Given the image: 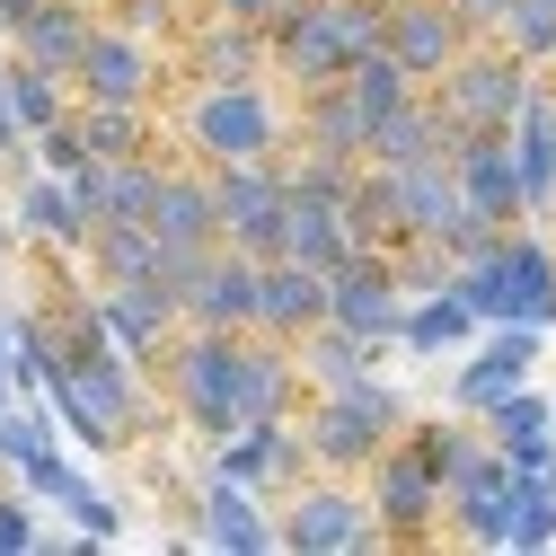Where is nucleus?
<instances>
[{
	"label": "nucleus",
	"mask_w": 556,
	"mask_h": 556,
	"mask_svg": "<svg viewBox=\"0 0 556 556\" xmlns=\"http://www.w3.org/2000/svg\"><path fill=\"white\" fill-rule=\"evenodd\" d=\"M177 151L203 168H248L292 151V89L283 80H230L177 98Z\"/></svg>",
	"instance_id": "nucleus-1"
},
{
	"label": "nucleus",
	"mask_w": 556,
	"mask_h": 556,
	"mask_svg": "<svg viewBox=\"0 0 556 556\" xmlns=\"http://www.w3.org/2000/svg\"><path fill=\"white\" fill-rule=\"evenodd\" d=\"M160 397L142 389V363H124V354H98V363H72V371L45 380V406L62 415V433L89 442V451H132L160 425Z\"/></svg>",
	"instance_id": "nucleus-2"
},
{
	"label": "nucleus",
	"mask_w": 556,
	"mask_h": 556,
	"mask_svg": "<svg viewBox=\"0 0 556 556\" xmlns=\"http://www.w3.org/2000/svg\"><path fill=\"white\" fill-rule=\"evenodd\" d=\"M451 292L485 318V327H556V239H539L530 222H513L477 265L451 274Z\"/></svg>",
	"instance_id": "nucleus-3"
},
{
	"label": "nucleus",
	"mask_w": 556,
	"mask_h": 556,
	"mask_svg": "<svg viewBox=\"0 0 556 556\" xmlns=\"http://www.w3.org/2000/svg\"><path fill=\"white\" fill-rule=\"evenodd\" d=\"M397 433H406V397H397L380 371L354 380V389H318V397L301 406V442H309V459H318L327 477H363Z\"/></svg>",
	"instance_id": "nucleus-4"
},
{
	"label": "nucleus",
	"mask_w": 556,
	"mask_h": 556,
	"mask_svg": "<svg viewBox=\"0 0 556 556\" xmlns=\"http://www.w3.org/2000/svg\"><path fill=\"white\" fill-rule=\"evenodd\" d=\"M239 344L248 336H230V327H177V344L160 354V389L194 442L239 433Z\"/></svg>",
	"instance_id": "nucleus-5"
},
{
	"label": "nucleus",
	"mask_w": 556,
	"mask_h": 556,
	"mask_svg": "<svg viewBox=\"0 0 556 556\" xmlns=\"http://www.w3.org/2000/svg\"><path fill=\"white\" fill-rule=\"evenodd\" d=\"M274 539H283V556H371V547H389L380 539V513L363 495V477H327V468H309L292 485Z\"/></svg>",
	"instance_id": "nucleus-6"
},
{
	"label": "nucleus",
	"mask_w": 556,
	"mask_h": 556,
	"mask_svg": "<svg viewBox=\"0 0 556 556\" xmlns=\"http://www.w3.org/2000/svg\"><path fill=\"white\" fill-rule=\"evenodd\" d=\"M530 89H539V62H521V53H513V45H495V36H477V45L451 62V72L433 80V98L451 106V124H459V132H477V124H495V132H504V124L521 115V98H530Z\"/></svg>",
	"instance_id": "nucleus-7"
},
{
	"label": "nucleus",
	"mask_w": 556,
	"mask_h": 556,
	"mask_svg": "<svg viewBox=\"0 0 556 556\" xmlns=\"http://www.w3.org/2000/svg\"><path fill=\"white\" fill-rule=\"evenodd\" d=\"M265 53H274V80H283L292 98H309V89H336L344 72H354L344 0H292V10L265 27Z\"/></svg>",
	"instance_id": "nucleus-8"
},
{
	"label": "nucleus",
	"mask_w": 556,
	"mask_h": 556,
	"mask_svg": "<svg viewBox=\"0 0 556 556\" xmlns=\"http://www.w3.org/2000/svg\"><path fill=\"white\" fill-rule=\"evenodd\" d=\"M168 80H177V53L151 45V36H132V27H115V18H98L80 72H72V89L98 98V106H160Z\"/></svg>",
	"instance_id": "nucleus-9"
},
{
	"label": "nucleus",
	"mask_w": 556,
	"mask_h": 556,
	"mask_svg": "<svg viewBox=\"0 0 556 556\" xmlns=\"http://www.w3.org/2000/svg\"><path fill=\"white\" fill-rule=\"evenodd\" d=\"M363 495H371V513H380V539H389V547H425V539L442 530V468L415 451L406 433L363 468Z\"/></svg>",
	"instance_id": "nucleus-10"
},
{
	"label": "nucleus",
	"mask_w": 556,
	"mask_h": 556,
	"mask_svg": "<svg viewBox=\"0 0 556 556\" xmlns=\"http://www.w3.org/2000/svg\"><path fill=\"white\" fill-rule=\"evenodd\" d=\"M327 318L354 327V336H371V344H397V327H406L397 256H389V248H354V256L327 274Z\"/></svg>",
	"instance_id": "nucleus-11"
},
{
	"label": "nucleus",
	"mask_w": 556,
	"mask_h": 556,
	"mask_svg": "<svg viewBox=\"0 0 556 556\" xmlns=\"http://www.w3.org/2000/svg\"><path fill=\"white\" fill-rule=\"evenodd\" d=\"M177 80L186 89H230V80H274V53H265V27H239V18H213L194 10L186 36H177Z\"/></svg>",
	"instance_id": "nucleus-12"
},
{
	"label": "nucleus",
	"mask_w": 556,
	"mask_h": 556,
	"mask_svg": "<svg viewBox=\"0 0 556 556\" xmlns=\"http://www.w3.org/2000/svg\"><path fill=\"white\" fill-rule=\"evenodd\" d=\"M283 160H248V168H213V203H222V239L248 256H283Z\"/></svg>",
	"instance_id": "nucleus-13"
},
{
	"label": "nucleus",
	"mask_w": 556,
	"mask_h": 556,
	"mask_svg": "<svg viewBox=\"0 0 556 556\" xmlns=\"http://www.w3.org/2000/svg\"><path fill=\"white\" fill-rule=\"evenodd\" d=\"M186 539L194 547H222V556H274V547H283L274 521H265V495L239 485V477H222V468L186 495Z\"/></svg>",
	"instance_id": "nucleus-14"
},
{
	"label": "nucleus",
	"mask_w": 556,
	"mask_h": 556,
	"mask_svg": "<svg viewBox=\"0 0 556 556\" xmlns=\"http://www.w3.org/2000/svg\"><path fill=\"white\" fill-rule=\"evenodd\" d=\"M513 459L495 451V442H477L459 468H451V485H442V521L468 539V547H504V521H513Z\"/></svg>",
	"instance_id": "nucleus-15"
},
{
	"label": "nucleus",
	"mask_w": 556,
	"mask_h": 556,
	"mask_svg": "<svg viewBox=\"0 0 556 556\" xmlns=\"http://www.w3.org/2000/svg\"><path fill=\"white\" fill-rule=\"evenodd\" d=\"M451 168H459V194L477 203L485 222H530V186H521V160H513V124L495 132V124H477V132H459V151H451Z\"/></svg>",
	"instance_id": "nucleus-16"
},
{
	"label": "nucleus",
	"mask_w": 556,
	"mask_h": 556,
	"mask_svg": "<svg viewBox=\"0 0 556 556\" xmlns=\"http://www.w3.org/2000/svg\"><path fill=\"white\" fill-rule=\"evenodd\" d=\"M98 309H106L115 354L142 363V371H160V354H168L177 327H186V301H177L168 283H98Z\"/></svg>",
	"instance_id": "nucleus-17"
},
{
	"label": "nucleus",
	"mask_w": 556,
	"mask_h": 556,
	"mask_svg": "<svg viewBox=\"0 0 556 556\" xmlns=\"http://www.w3.org/2000/svg\"><path fill=\"white\" fill-rule=\"evenodd\" d=\"M309 406V380H301V344L283 336H256L239 344V425H292Z\"/></svg>",
	"instance_id": "nucleus-18"
},
{
	"label": "nucleus",
	"mask_w": 556,
	"mask_h": 556,
	"mask_svg": "<svg viewBox=\"0 0 556 556\" xmlns=\"http://www.w3.org/2000/svg\"><path fill=\"white\" fill-rule=\"evenodd\" d=\"M213 451V468L222 477H239V485H256V495H274V485H301L318 459H309V442H301V415L292 425H239V433H222V442H203Z\"/></svg>",
	"instance_id": "nucleus-19"
},
{
	"label": "nucleus",
	"mask_w": 556,
	"mask_h": 556,
	"mask_svg": "<svg viewBox=\"0 0 556 556\" xmlns=\"http://www.w3.org/2000/svg\"><path fill=\"white\" fill-rule=\"evenodd\" d=\"M468 45H477V36H468V18L451 10V0H389V53H397L425 89L451 72Z\"/></svg>",
	"instance_id": "nucleus-20"
},
{
	"label": "nucleus",
	"mask_w": 556,
	"mask_h": 556,
	"mask_svg": "<svg viewBox=\"0 0 556 556\" xmlns=\"http://www.w3.org/2000/svg\"><path fill=\"white\" fill-rule=\"evenodd\" d=\"M256 292H265V256H248V248H213V265H203V283L186 292V327H230V336H248L256 327Z\"/></svg>",
	"instance_id": "nucleus-21"
},
{
	"label": "nucleus",
	"mask_w": 556,
	"mask_h": 556,
	"mask_svg": "<svg viewBox=\"0 0 556 556\" xmlns=\"http://www.w3.org/2000/svg\"><path fill=\"white\" fill-rule=\"evenodd\" d=\"M459 151V124L433 89H415L406 106H389L371 124V168H425V160H451Z\"/></svg>",
	"instance_id": "nucleus-22"
},
{
	"label": "nucleus",
	"mask_w": 556,
	"mask_h": 556,
	"mask_svg": "<svg viewBox=\"0 0 556 556\" xmlns=\"http://www.w3.org/2000/svg\"><path fill=\"white\" fill-rule=\"evenodd\" d=\"M151 230L177 239V248H222V203H213V168L168 151V177L151 194Z\"/></svg>",
	"instance_id": "nucleus-23"
},
{
	"label": "nucleus",
	"mask_w": 556,
	"mask_h": 556,
	"mask_svg": "<svg viewBox=\"0 0 556 556\" xmlns=\"http://www.w3.org/2000/svg\"><path fill=\"white\" fill-rule=\"evenodd\" d=\"M539 371V327H485V344L459 363V380H451V406L459 415H485L504 389H521Z\"/></svg>",
	"instance_id": "nucleus-24"
},
{
	"label": "nucleus",
	"mask_w": 556,
	"mask_h": 556,
	"mask_svg": "<svg viewBox=\"0 0 556 556\" xmlns=\"http://www.w3.org/2000/svg\"><path fill=\"white\" fill-rule=\"evenodd\" d=\"M292 151H318V160H344V168L371 160V115L354 106V89H344V80L292 98Z\"/></svg>",
	"instance_id": "nucleus-25"
},
{
	"label": "nucleus",
	"mask_w": 556,
	"mask_h": 556,
	"mask_svg": "<svg viewBox=\"0 0 556 556\" xmlns=\"http://www.w3.org/2000/svg\"><path fill=\"white\" fill-rule=\"evenodd\" d=\"M18 239L53 248V256H89L98 222L80 213V194H72V177H53V168H27V177H18Z\"/></svg>",
	"instance_id": "nucleus-26"
},
{
	"label": "nucleus",
	"mask_w": 556,
	"mask_h": 556,
	"mask_svg": "<svg viewBox=\"0 0 556 556\" xmlns=\"http://www.w3.org/2000/svg\"><path fill=\"white\" fill-rule=\"evenodd\" d=\"M318 318H327V274H318V265H301V256H265L256 336H283V344H301Z\"/></svg>",
	"instance_id": "nucleus-27"
},
{
	"label": "nucleus",
	"mask_w": 556,
	"mask_h": 556,
	"mask_svg": "<svg viewBox=\"0 0 556 556\" xmlns=\"http://www.w3.org/2000/svg\"><path fill=\"white\" fill-rule=\"evenodd\" d=\"M98 0H45V10L10 36V53L18 62H36V72H62V80H72L80 72V53H89V36H98Z\"/></svg>",
	"instance_id": "nucleus-28"
},
{
	"label": "nucleus",
	"mask_w": 556,
	"mask_h": 556,
	"mask_svg": "<svg viewBox=\"0 0 556 556\" xmlns=\"http://www.w3.org/2000/svg\"><path fill=\"white\" fill-rule=\"evenodd\" d=\"M283 186H292V177H283ZM283 256H301V265H318V274H336L344 256H354L344 194H309V186H292V194H283Z\"/></svg>",
	"instance_id": "nucleus-29"
},
{
	"label": "nucleus",
	"mask_w": 556,
	"mask_h": 556,
	"mask_svg": "<svg viewBox=\"0 0 556 556\" xmlns=\"http://www.w3.org/2000/svg\"><path fill=\"white\" fill-rule=\"evenodd\" d=\"M477 425H485V442H495L513 468H547V459H556V406H547L530 380H521V389H504L495 406L477 415Z\"/></svg>",
	"instance_id": "nucleus-30"
},
{
	"label": "nucleus",
	"mask_w": 556,
	"mask_h": 556,
	"mask_svg": "<svg viewBox=\"0 0 556 556\" xmlns=\"http://www.w3.org/2000/svg\"><path fill=\"white\" fill-rule=\"evenodd\" d=\"M513 160H521V186H530V222L556 203V80L539 72V89L521 98L513 115Z\"/></svg>",
	"instance_id": "nucleus-31"
},
{
	"label": "nucleus",
	"mask_w": 556,
	"mask_h": 556,
	"mask_svg": "<svg viewBox=\"0 0 556 556\" xmlns=\"http://www.w3.org/2000/svg\"><path fill=\"white\" fill-rule=\"evenodd\" d=\"M371 371H380V344H371V336L336 327V318H318V327L301 336V380H309V397H318V389H354V380H371Z\"/></svg>",
	"instance_id": "nucleus-32"
},
{
	"label": "nucleus",
	"mask_w": 556,
	"mask_h": 556,
	"mask_svg": "<svg viewBox=\"0 0 556 556\" xmlns=\"http://www.w3.org/2000/svg\"><path fill=\"white\" fill-rule=\"evenodd\" d=\"M72 132H80L89 160H142V151H160V106H98V98H80Z\"/></svg>",
	"instance_id": "nucleus-33"
},
{
	"label": "nucleus",
	"mask_w": 556,
	"mask_h": 556,
	"mask_svg": "<svg viewBox=\"0 0 556 556\" xmlns=\"http://www.w3.org/2000/svg\"><path fill=\"white\" fill-rule=\"evenodd\" d=\"M459 168L425 160V168H397V239H442V222L459 213Z\"/></svg>",
	"instance_id": "nucleus-34"
},
{
	"label": "nucleus",
	"mask_w": 556,
	"mask_h": 556,
	"mask_svg": "<svg viewBox=\"0 0 556 556\" xmlns=\"http://www.w3.org/2000/svg\"><path fill=\"white\" fill-rule=\"evenodd\" d=\"M160 230L151 222H106L89 239V283H160Z\"/></svg>",
	"instance_id": "nucleus-35"
},
{
	"label": "nucleus",
	"mask_w": 556,
	"mask_h": 556,
	"mask_svg": "<svg viewBox=\"0 0 556 556\" xmlns=\"http://www.w3.org/2000/svg\"><path fill=\"white\" fill-rule=\"evenodd\" d=\"M485 318L442 283V292H425V301H406V327H397V344H406V354H451V344H468Z\"/></svg>",
	"instance_id": "nucleus-36"
},
{
	"label": "nucleus",
	"mask_w": 556,
	"mask_h": 556,
	"mask_svg": "<svg viewBox=\"0 0 556 556\" xmlns=\"http://www.w3.org/2000/svg\"><path fill=\"white\" fill-rule=\"evenodd\" d=\"M344 222H354V248H397V168H354L344 186Z\"/></svg>",
	"instance_id": "nucleus-37"
},
{
	"label": "nucleus",
	"mask_w": 556,
	"mask_h": 556,
	"mask_svg": "<svg viewBox=\"0 0 556 556\" xmlns=\"http://www.w3.org/2000/svg\"><path fill=\"white\" fill-rule=\"evenodd\" d=\"M504 547H513V556L556 547V477H547V468H521V477H513V521H504Z\"/></svg>",
	"instance_id": "nucleus-38"
},
{
	"label": "nucleus",
	"mask_w": 556,
	"mask_h": 556,
	"mask_svg": "<svg viewBox=\"0 0 556 556\" xmlns=\"http://www.w3.org/2000/svg\"><path fill=\"white\" fill-rule=\"evenodd\" d=\"M344 89H354V106H363V115L380 124L389 106H406V98H415V89H425V80H415V72H406V62H397V53L380 45V53H363V62H354V72H344Z\"/></svg>",
	"instance_id": "nucleus-39"
},
{
	"label": "nucleus",
	"mask_w": 556,
	"mask_h": 556,
	"mask_svg": "<svg viewBox=\"0 0 556 556\" xmlns=\"http://www.w3.org/2000/svg\"><path fill=\"white\" fill-rule=\"evenodd\" d=\"M53 433H62V415H45L36 397H18V406H0V468H27L36 451H53Z\"/></svg>",
	"instance_id": "nucleus-40"
},
{
	"label": "nucleus",
	"mask_w": 556,
	"mask_h": 556,
	"mask_svg": "<svg viewBox=\"0 0 556 556\" xmlns=\"http://www.w3.org/2000/svg\"><path fill=\"white\" fill-rule=\"evenodd\" d=\"M495 45H513L521 62H539V72H547V53H556V0H513L504 27H495Z\"/></svg>",
	"instance_id": "nucleus-41"
},
{
	"label": "nucleus",
	"mask_w": 556,
	"mask_h": 556,
	"mask_svg": "<svg viewBox=\"0 0 556 556\" xmlns=\"http://www.w3.org/2000/svg\"><path fill=\"white\" fill-rule=\"evenodd\" d=\"M106 18H115V27H132V36H151V45H168V53H177V36H186V18H194V10H186V0H106Z\"/></svg>",
	"instance_id": "nucleus-42"
},
{
	"label": "nucleus",
	"mask_w": 556,
	"mask_h": 556,
	"mask_svg": "<svg viewBox=\"0 0 556 556\" xmlns=\"http://www.w3.org/2000/svg\"><path fill=\"white\" fill-rule=\"evenodd\" d=\"M495 239H504V222H485L477 203H459V213L442 222V256H451V265H477V256L495 248Z\"/></svg>",
	"instance_id": "nucleus-43"
},
{
	"label": "nucleus",
	"mask_w": 556,
	"mask_h": 556,
	"mask_svg": "<svg viewBox=\"0 0 556 556\" xmlns=\"http://www.w3.org/2000/svg\"><path fill=\"white\" fill-rule=\"evenodd\" d=\"M62 513H72V521H80V539H115V530H124V513H115V504L98 495V485H89V477L72 485V495H62Z\"/></svg>",
	"instance_id": "nucleus-44"
},
{
	"label": "nucleus",
	"mask_w": 556,
	"mask_h": 556,
	"mask_svg": "<svg viewBox=\"0 0 556 556\" xmlns=\"http://www.w3.org/2000/svg\"><path fill=\"white\" fill-rule=\"evenodd\" d=\"M27 547H36V504L18 485V495H0V556H27Z\"/></svg>",
	"instance_id": "nucleus-45"
},
{
	"label": "nucleus",
	"mask_w": 556,
	"mask_h": 556,
	"mask_svg": "<svg viewBox=\"0 0 556 556\" xmlns=\"http://www.w3.org/2000/svg\"><path fill=\"white\" fill-rule=\"evenodd\" d=\"M203 265H213V248H177V239H168V248H160V283L186 301V292L203 283Z\"/></svg>",
	"instance_id": "nucleus-46"
},
{
	"label": "nucleus",
	"mask_w": 556,
	"mask_h": 556,
	"mask_svg": "<svg viewBox=\"0 0 556 556\" xmlns=\"http://www.w3.org/2000/svg\"><path fill=\"white\" fill-rule=\"evenodd\" d=\"M194 10H213V18H239V27H274L292 10V0H194Z\"/></svg>",
	"instance_id": "nucleus-47"
},
{
	"label": "nucleus",
	"mask_w": 556,
	"mask_h": 556,
	"mask_svg": "<svg viewBox=\"0 0 556 556\" xmlns=\"http://www.w3.org/2000/svg\"><path fill=\"white\" fill-rule=\"evenodd\" d=\"M0 406H18V318H0Z\"/></svg>",
	"instance_id": "nucleus-48"
},
{
	"label": "nucleus",
	"mask_w": 556,
	"mask_h": 556,
	"mask_svg": "<svg viewBox=\"0 0 556 556\" xmlns=\"http://www.w3.org/2000/svg\"><path fill=\"white\" fill-rule=\"evenodd\" d=\"M451 10L468 18V36H495V27H504V10H513V0H451Z\"/></svg>",
	"instance_id": "nucleus-49"
},
{
	"label": "nucleus",
	"mask_w": 556,
	"mask_h": 556,
	"mask_svg": "<svg viewBox=\"0 0 556 556\" xmlns=\"http://www.w3.org/2000/svg\"><path fill=\"white\" fill-rule=\"evenodd\" d=\"M36 10H45V0H0V36H18V27L36 18Z\"/></svg>",
	"instance_id": "nucleus-50"
},
{
	"label": "nucleus",
	"mask_w": 556,
	"mask_h": 556,
	"mask_svg": "<svg viewBox=\"0 0 556 556\" xmlns=\"http://www.w3.org/2000/svg\"><path fill=\"white\" fill-rule=\"evenodd\" d=\"M547 80H556V53H547Z\"/></svg>",
	"instance_id": "nucleus-51"
}]
</instances>
